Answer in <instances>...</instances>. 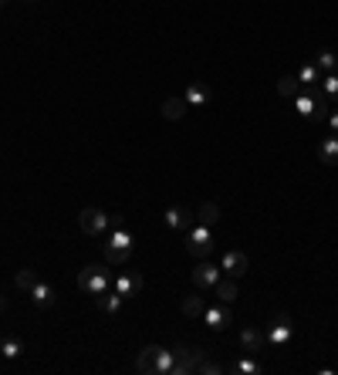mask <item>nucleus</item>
I'll return each mask as SVG.
<instances>
[{"mask_svg":"<svg viewBox=\"0 0 338 375\" xmlns=\"http://www.w3.org/2000/svg\"><path fill=\"white\" fill-rule=\"evenodd\" d=\"M295 112L308 122H325L332 112V102L322 95V88H301L295 95Z\"/></svg>","mask_w":338,"mask_h":375,"instance_id":"nucleus-1","label":"nucleus"},{"mask_svg":"<svg viewBox=\"0 0 338 375\" xmlns=\"http://www.w3.org/2000/svg\"><path fill=\"white\" fill-rule=\"evenodd\" d=\"M135 372L142 375H169L172 372V352L159 345H146L135 359Z\"/></svg>","mask_w":338,"mask_h":375,"instance_id":"nucleus-2","label":"nucleus"},{"mask_svg":"<svg viewBox=\"0 0 338 375\" xmlns=\"http://www.w3.org/2000/svg\"><path fill=\"white\" fill-rule=\"evenodd\" d=\"M112 288V271L105 267V264H88V267H82L78 271V291L84 294H102Z\"/></svg>","mask_w":338,"mask_h":375,"instance_id":"nucleus-3","label":"nucleus"},{"mask_svg":"<svg viewBox=\"0 0 338 375\" xmlns=\"http://www.w3.org/2000/svg\"><path fill=\"white\" fill-rule=\"evenodd\" d=\"M203 359H207V352L190 348V345H179V348H172V372H169V375H193V372H200Z\"/></svg>","mask_w":338,"mask_h":375,"instance_id":"nucleus-4","label":"nucleus"},{"mask_svg":"<svg viewBox=\"0 0 338 375\" xmlns=\"http://www.w3.org/2000/svg\"><path fill=\"white\" fill-rule=\"evenodd\" d=\"M186 253L190 257H210L213 253V230L210 227H203V223H193L190 227V234H186Z\"/></svg>","mask_w":338,"mask_h":375,"instance_id":"nucleus-5","label":"nucleus"},{"mask_svg":"<svg viewBox=\"0 0 338 375\" xmlns=\"http://www.w3.org/2000/svg\"><path fill=\"white\" fill-rule=\"evenodd\" d=\"M291 334H295V325H291V315H278V318H271V325H267V332H264V338H267V345H274V348H284L288 341H291Z\"/></svg>","mask_w":338,"mask_h":375,"instance_id":"nucleus-6","label":"nucleus"},{"mask_svg":"<svg viewBox=\"0 0 338 375\" xmlns=\"http://www.w3.org/2000/svg\"><path fill=\"white\" fill-rule=\"evenodd\" d=\"M109 220H112V216H105L98 207H84L82 213H78V227H82V234H88V237L105 234V230H109Z\"/></svg>","mask_w":338,"mask_h":375,"instance_id":"nucleus-7","label":"nucleus"},{"mask_svg":"<svg viewBox=\"0 0 338 375\" xmlns=\"http://www.w3.org/2000/svg\"><path fill=\"white\" fill-rule=\"evenodd\" d=\"M220 271H223V277H234V281H237V277H244V274L251 271V260H247L244 250H227Z\"/></svg>","mask_w":338,"mask_h":375,"instance_id":"nucleus-8","label":"nucleus"},{"mask_svg":"<svg viewBox=\"0 0 338 375\" xmlns=\"http://www.w3.org/2000/svg\"><path fill=\"white\" fill-rule=\"evenodd\" d=\"M203 321L210 325L213 332H223V328H230L234 325V315H230V308L227 304H207V311H203Z\"/></svg>","mask_w":338,"mask_h":375,"instance_id":"nucleus-9","label":"nucleus"},{"mask_svg":"<svg viewBox=\"0 0 338 375\" xmlns=\"http://www.w3.org/2000/svg\"><path fill=\"white\" fill-rule=\"evenodd\" d=\"M223 277V271L216 267V264H196V271H193V284L200 288V291H213V284Z\"/></svg>","mask_w":338,"mask_h":375,"instance_id":"nucleus-10","label":"nucleus"},{"mask_svg":"<svg viewBox=\"0 0 338 375\" xmlns=\"http://www.w3.org/2000/svg\"><path fill=\"white\" fill-rule=\"evenodd\" d=\"M163 220H166V227H169V230H190L196 216H193V213H190L186 207H169Z\"/></svg>","mask_w":338,"mask_h":375,"instance_id":"nucleus-11","label":"nucleus"},{"mask_svg":"<svg viewBox=\"0 0 338 375\" xmlns=\"http://www.w3.org/2000/svg\"><path fill=\"white\" fill-rule=\"evenodd\" d=\"M183 98H186V105H190V109H203V105L210 102V84H207V82H193L186 91H183Z\"/></svg>","mask_w":338,"mask_h":375,"instance_id":"nucleus-12","label":"nucleus"},{"mask_svg":"<svg viewBox=\"0 0 338 375\" xmlns=\"http://www.w3.org/2000/svg\"><path fill=\"white\" fill-rule=\"evenodd\" d=\"M95 301H98V308H102L105 315H119V311L126 308V297H122L119 291H112V288L102 291V294H95Z\"/></svg>","mask_w":338,"mask_h":375,"instance_id":"nucleus-13","label":"nucleus"},{"mask_svg":"<svg viewBox=\"0 0 338 375\" xmlns=\"http://www.w3.org/2000/svg\"><path fill=\"white\" fill-rule=\"evenodd\" d=\"M27 294H31L34 308H54V301H58V291H54L51 284H44V281H38V284H34Z\"/></svg>","mask_w":338,"mask_h":375,"instance_id":"nucleus-14","label":"nucleus"},{"mask_svg":"<svg viewBox=\"0 0 338 375\" xmlns=\"http://www.w3.org/2000/svg\"><path fill=\"white\" fill-rule=\"evenodd\" d=\"M264 345H267L264 332H257V328H244V332H240V348H244L247 355H257V352H264Z\"/></svg>","mask_w":338,"mask_h":375,"instance_id":"nucleus-15","label":"nucleus"},{"mask_svg":"<svg viewBox=\"0 0 338 375\" xmlns=\"http://www.w3.org/2000/svg\"><path fill=\"white\" fill-rule=\"evenodd\" d=\"M186 109H190V105H186V98H183V95H172V98L163 102V109H159V112H163V119H169V122H179V119L186 115Z\"/></svg>","mask_w":338,"mask_h":375,"instance_id":"nucleus-16","label":"nucleus"},{"mask_svg":"<svg viewBox=\"0 0 338 375\" xmlns=\"http://www.w3.org/2000/svg\"><path fill=\"white\" fill-rule=\"evenodd\" d=\"M295 78L301 82V88H318V84H322V68H318L315 61H304V65L297 68Z\"/></svg>","mask_w":338,"mask_h":375,"instance_id":"nucleus-17","label":"nucleus"},{"mask_svg":"<svg viewBox=\"0 0 338 375\" xmlns=\"http://www.w3.org/2000/svg\"><path fill=\"white\" fill-rule=\"evenodd\" d=\"M213 297H216L220 304L237 301V281H234V277H220V281L213 284Z\"/></svg>","mask_w":338,"mask_h":375,"instance_id":"nucleus-18","label":"nucleus"},{"mask_svg":"<svg viewBox=\"0 0 338 375\" xmlns=\"http://www.w3.org/2000/svg\"><path fill=\"white\" fill-rule=\"evenodd\" d=\"M112 288L122 294V297H132V294L142 288V281H139L135 274H119V277H112Z\"/></svg>","mask_w":338,"mask_h":375,"instance_id":"nucleus-19","label":"nucleus"},{"mask_svg":"<svg viewBox=\"0 0 338 375\" xmlns=\"http://www.w3.org/2000/svg\"><path fill=\"white\" fill-rule=\"evenodd\" d=\"M318 159L325 166H338V135H328L322 146H318Z\"/></svg>","mask_w":338,"mask_h":375,"instance_id":"nucleus-20","label":"nucleus"},{"mask_svg":"<svg viewBox=\"0 0 338 375\" xmlns=\"http://www.w3.org/2000/svg\"><path fill=\"white\" fill-rule=\"evenodd\" d=\"M0 355H3V359H10V362H14V359H21V355H24V341H21V338H14V334H3V341H0Z\"/></svg>","mask_w":338,"mask_h":375,"instance_id":"nucleus-21","label":"nucleus"},{"mask_svg":"<svg viewBox=\"0 0 338 375\" xmlns=\"http://www.w3.org/2000/svg\"><path fill=\"white\" fill-rule=\"evenodd\" d=\"M315 65L322 68V75H332V71L338 68V54L332 51V47H322V51L315 54Z\"/></svg>","mask_w":338,"mask_h":375,"instance_id":"nucleus-22","label":"nucleus"},{"mask_svg":"<svg viewBox=\"0 0 338 375\" xmlns=\"http://www.w3.org/2000/svg\"><path fill=\"white\" fill-rule=\"evenodd\" d=\"M203 311H207V301L203 297H196V294L183 297V315L186 318H203Z\"/></svg>","mask_w":338,"mask_h":375,"instance_id":"nucleus-23","label":"nucleus"},{"mask_svg":"<svg viewBox=\"0 0 338 375\" xmlns=\"http://www.w3.org/2000/svg\"><path fill=\"white\" fill-rule=\"evenodd\" d=\"M216 220H220V207H216V203H203V207L196 209V223L216 227Z\"/></svg>","mask_w":338,"mask_h":375,"instance_id":"nucleus-24","label":"nucleus"},{"mask_svg":"<svg viewBox=\"0 0 338 375\" xmlns=\"http://www.w3.org/2000/svg\"><path fill=\"white\" fill-rule=\"evenodd\" d=\"M38 281H41V277H38V271H34V267H24V271H17V277H14V284H17L21 291H31Z\"/></svg>","mask_w":338,"mask_h":375,"instance_id":"nucleus-25","label":"nucleus"},{"mask_svg":"<svg viewBox=\"0 0 338 375\" xmlns=\"http://www.w3.org/2000/svg\"><path fill=\"white\" fill-rule=\"evenodd\" d=\"M297 91H301V82H297L295 75H284V78H278V95H284V98H295Z\"/></svg>","mask_w":338,"mask_h":375,"instance_id":"nucleus-26","label":"nucleus"},{"mask_svg":"<svg viewBox=\"0 0 338 375\" xmlns=\"http://www.w3.org/2000/svg\"><path fill=\"white\" fill-rule=\"evenodd\" d=\"M322 95L328 98V102H338V75H322Z\"/></svg>","mask_w":338,"mask_h":375,"instance_id":"nucleus-27","label":"nucleus"},{"mask_svg":"<svg viewBox=\"0 0 338 375\" xmlns=\"http://www.w3.org/2000/svg\"><path fill=\"white\" fill-rule=\"evenodd\" d=\"M234 372H240V375H260L264 369H260V365L254 362V355H244V359H240V362L234 365Z\"/></svg>","mask_w":338,"mask_h":375,"instance_id":"nucleus-28","label":"nucleus"},{"mask_svg":"<svg viewBox=\"0 0 338 375\" xmlns=\"http://www.w3.org/2000/svg\"><path fill=\"white\" fill-rule=\"evenodd\" d=\"M102 253H105L109 264H126L128 257H132V250H112V247H102Z\"/></svg>","mask_w":338,"mask_h":375,"instance_id":"nucleus-29","label":"nucleus"},{"mask_svg":"<svg viewBox=\"0 0 338 375\" xmlns=\"http://www.w3.org/2000/svg\"><path fill=\"white\" fill-rule=\"evenodd\" d=\"M196 375H223V365H220V362H210V359H203V365H200V372Z\"/></svg>","mask_w":338,"mask_h":375,"instance_id":"nucleus-30","label":"nucleus"},{"mask_svg":"<svg viewBox=\"0 0 338 375\" xmlns=\"http://www.w3.org/2000/svg\"><path fill=\"white\" fill-rule=\"evenodd\" d=\"M325 122H328V128H332V135H338V109L328 112V119H325Z\"/></svg>","mask_w":338,"mask_h":375,"instance_id":"nucleus-31","label":"nucleus"},{"mask_svg":"<svg viewBox=\"0 0 338 375\" xmlns=\"http://www.w3.org/2000/svg\"><path fill=\"white\" fill-rule=\"evenodd\" d=\"M3 311H7V297L0 294V315H3Z\"/></svg>","mask_w":338,"mask_h":375,"instance_id":"nucleus-32","label":"nucleus"},{"mask_svg":"<svg viewBox=\"0 0 338 375\" xmlns=\"http://www.w3.org/2000/svg\"><path fill=\"white\" fill-rule=\"evenodd\" d=\"M24 3H38V0H24Z\"/></svg>","mask_w":338,"mask_h":375,"instance_id":"nucleus-33","label":"nucleus"},{"mask_svg":"<svg viewBox=\"0 0 338 375\" xmlns=\"http://www.w3.org/2000/svg\"><path fill=\"white\" fill-rule=\"evenodd\" d=\"M3 3H7V0H0V7H3Z\"/></svg>","mask_w":338,"mask_h":375,"instance_id":"nucleus-34","label":"nucleus"}]
</instances>
